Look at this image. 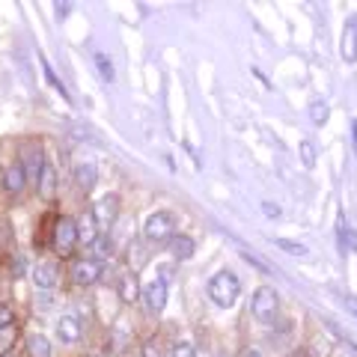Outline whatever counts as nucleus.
Listing matches in <instances>:
<instances>
[{"instance_id":"nucleus-8","label":"nucleus","mask_w":357,"mask_h":357,"mask_svg":"<svg viewBox=\"0 0 357 357\" xmlns=\"http://www.w3.org/2000/svg\"><path fill=\"white\" fill-rule=\"evenodd\" d=\"M340 54L345 63H357V15H351L342 27V42H340Z\"/></svg>"},{"instance_id":"nucleus-10","label":"nucleus","mask_w":357,"mask_h":357,"mask_svg":"<svg viewBox=\"0 0 357 357\" xmlns=\"http://www.w3.org/2000/svg\"><path fill=\"white\" fill-rule=\"evenodd\" d=\"M57 274H60V268H57V262L54 259H42V262H36V268H33V283H36L39 289H51L54 283H57Z\"/></svg>"},{"instance_id":"nucleus-33","label":"nucleus","mask_w":357,"mask_h":357,"mask_svg":"<svg viewBox=\"0 0 357 357\" xmlns=\"http://www.w3.org/2000/svg\"><path fill=\"white\" fill-rule=\"evenodd\" d=\"M238 357H262V354H259V351H256V349H244V351H241Z\"/></svg>"},{"instance_id":"nucleus-28","label":"nucleus","mask_w":357,"mask_h":357,"mask_svg":"<svg viewBox=\"0 0 357 357\" xmlns=\"http://www.w3.org/2000/svg\"><path fill=\"white\" fill-rule=\"evenodd\" d=\"M262 211H265L268 218H280V206H277V203H268V199L262 203Z\"/></svg>"},{"instance_id":"nucleus-32","label":"nucleus","mask_w":357,"mask_h":357,"mask_svg":"<svg viewBox=\"0 0 357 357\" xmlns=\"http://www.w3.org/2000/svg\"><path fill=\"white\" fill-rule=\"evenodd\" d=\"M57 15H60V18L69 15V3H57Z\"/></svg>"},{"instance_id":"nucleus-5","label":"nucleus","mask_w":357,"mask_h":357,"mask_svg":"<svg viewBox=\"0 0 357 357\" xmlns=\"http://www.w3.org/2000/svg\"><path fill=\"white\" fill-rule=\"evenodd\" d=\"M77 241H81L77 238V220L60 218L57 223H54V250H57L60 256H72Z\"/></svg>"},{"instance_id":"nucleus-30","label":"nucleus","mask_w":357,"mask_h":357,"mask_svg":"<svg viewBox=\"0 0 357 357\" xmlns=\"http://www.w3.org/2000/svg\"><path fill=\"white\" fill-rule=\"evenodd\" d=\"M143 357H158V349H155V342L143 345Z\"/></svg>"},{"instance_id":"nucleus-31","label":"nucleus","mask_w":357,"mask_h":357,"mask_svg":"<svg viewBox=\"0 0 357 357\" xmlns=\"http://www.w3.org/2000/svg\"><path fill=\"white\" fill-rule=\"evenodd\" d=\"M351 146H354V155H357V119H351Z\"/></svg>"},{"instance_id":"nucleus-22","label":"nucleus","mask_w":357,"mask_h":357,"mask_svg":"<svg viewBox=\"0 0 357 357\" xmlns=\"http://www.w3.org/2000/svg\"><path fill=\"white\" fill-rule=\"evenodd\" d=\"M298 152H301V164H304V167H316V143H312V140H301Z\"/></svg>"},{"instance_id":"nucleus-4","label":"nucleus","mask_w":357,"mask_h":357,"mask_svg":"<svg viewBox=\"0 0 357 357\" xmlns=\"http://www.w3.org/2000/svg\"><path fill=\"white\" fill-rule=\"evenodd\" d=\"M93 220H96V227L102 236H107L110 229H114V223L119 218V197L116 194H105V197H98L96 203H93Z\"/></svg>"},{"instance_id":"nucleus-34","label":"nucleus","mask_w":357,"mask_h":357,"mask_svg":"<svg viewBox=\"0 0 357 357\" xmlns=\"http://www.w3.org/2000/svg\"><path fill=\"white\" fill-rule=\"evenodd\" d=\"M0 357H15V351H6V354H0Z\"/></svg>"},{"instance_id":"nucleus-12","label":"nucleus","mask_w":357,"mask_h":357,"mask_svg":"<svg viewBox=\"0 0 357 357\" xmlns=\"http://www.w3.org/2000/svg\"><path fill=\"white\" fill-rule=\"evenodd\" d=\"M96 176H98V170H96V164H93V161H84V164H77V167H75V182H77V188H81L84 194L96 188Z\"/></svg>"},{"instance_id":"nucleus-24","label":"nucleus","mask_w":357,"mask_h":357,"mask_svg":"<svg viewBox=\"0 0 357 357\" xmlns=\"http://www.w3.org/2000/svg\"><path fill=\"white\" fill-rule=\"evenodd\" d=\"M93 248H96V256H98V259H110V253H114V241H110L107 236H98Z\"/></svg>"},{"instance_id":"nucleus-23","label":"nucleus","mask_w":357,"mask_h":357,"mask_svg":"<svg viewBox=\"0 0 357 357\" xmlns=\"http://www.w3.org/2000/svg\"><path fill=\"white\" fill-rule=\"evenodd\" d=\"M42 72H45V77H48V84H51L54 89H57V93H60L63 98H69V93H66V86L60 84V77L54 75V69H51V63H48V60H42Z\"/></svg>"},{"instance_id":"nucleus-27","label":"nucleus","mask_w":357,"mask_h":357,"mask_svg":"<svg viewBox=\"0 0 357 357\" xmlns=\"http://www.w3.org/2000/svg\"><path fill=\"white\" fill-rule=\"evenodd\" d=\"M241 256H244V262H250V265H256V268H259V271H268V265H265L262 259H256V256H253V253H248V250H241Z\"/></svg>"},{"instance_id":"nucleus-20","label":"nucleus","mask_w":357,"mask_h":357,"mask_svg":"<svg viewBox=\"0 0 357 357\" xmlns=\"http://www.w3.org/2000/svg\"><path fill=\"white\" fill-rule=\"evenodd\" d=\"M328 114H331V107H328L325 98H316V102L310 105V119L316 122V126H325V122H328Z\"/></svg>"},{"instance_id":"nucleus-18","label":"nucleus","mask_w":357,"mask_h":357,"mask_svg":"<svg viewBox=\"0 0 357 357\" xmlns=\"http://www.w3.org/2000/svg\"><path fill=\"white\" fill-rule=\"evenodd\" d=\"M27 349H30V357H51V342L42 333H33L27 340Z\"/></svg>"},{"instance_id":"nucleus-3","label":"nucleus","mask_w":357,"mask_h":357,"mask_svg":"<svg viewBox=\"0 0 357 357\" xmlns=\"http://www.w3.org/2000/svg\"><path fill=\"white\" fill-rule=\"evenodd\" d=\"M277 310H280V298H277V292L271 286H259L250 298V312L256 316V321H262V325H271Z\"/></svg>"},{"instance_id":"nucleus-26","label":"nucleus","mask_w":357,"mask_h":357,"mask_svg":"<svg viewBox=\"0 0 357 357\" xmlns=\"http://www.w3.org/2000/svg\"><path fill=\"white\" fill-rule=\"evenodd\" d=\"M9 325H13V310H9V307H0V331H6Z\"/></svg>"},{"instance_id":"nucleus-15","label":"nucleus","mask_w":357,"mask_h":357,"mask_svg":"<svg viewBox=\"0 0 357 357\" xmlns=\"http://www.w3.org/2000/svg\"><path fill=\"white\" fill-rule=\"evenodd\" d=\"M54 188H57V173H54V167L45 161V170L39 176V197L42 199H51L54 197Z\"/></svg>"},{"instance_id":"nucleus-16","label":"nucleus","mask_w":357,"mask_h":357,"mask_svg":"<svg viewBox=\"0 0 357 357\" xmlns=\"http://www.w3.org/2000/svg\"><path fill=\"white\" fill-rule=\"evenodd\" d=\"M77 238H81L84 244H96V238H98V227H96L93 215H84L81 220H77Z\"/></svg>"},{"instance_id":"nucleus-7","label":"nucleus","mask_w":357,"mask_h":357,"mask_svg":"<svg viewBox=\"0 0 357 357\" xmlns=\"http://www.w3.org/2000/svg\"><path fill=\"white\" fill-rule=\"evenodd\" d=\"M98 277H102V265H98L96 259H77L72 265V280L77 286H93Z\"/></svg>"},{"instance_id":"nucleus-2","label":"nucleus","mask_w":357,"mask_h":357,"mask_svg":"<svg viewBox=\"0 0 357 357\" xmlns=\"http://www.w3.org/2000/svg\"><path fill=\"white\" fill-rule=\"evenodd\" d=\"M176 236V218L170 211H152L143 223V238L149 244H161V241H173Z\"/></svg>"},{"instance_id":"nucleus-14","label":"nucleus","mask_w":357,"mask_h":357,"mask_svg":"<svg viewBox=\"0 0 357 357\" xmlns=\"http://www.w3.org/2000/svg\"><path fill=\"white\" fill-rule=\"evenodd\" d=\"M170 250H173V259H178V262H188V259H191V256H194L197 244H194V238H191V236H173Z\"/></svg>"},{"instance_id":"nucleus-11","label":"nucleus","mask_w":357,"mask_h":357,"mask_svg":"<svg viewBox=\"0 0 357 357\" xmlns=\"http://www.w3.org/2000/svg\"><path fill=\"white\" fill-rule=\"evenodd\" d=\"M57 337L66 345L77 342V340H81V321H77L75 316H60V321H57Z\"/></svg>"},{"instance_id":"nucleus-29","label":"nucleus","mask_w":357,"mask_h":357,"mask_svg":"<svg viewBox=\"0 0 357 357\" xmlns=\"http://www.w3.org/2000/svg\"><path fill=\"white\" fill-rule=\"evenodd\" d=\"M345 307H349V312L357 319V298H354V295H345Z\"/></svg>"},{"instance_id":"nucleus-9","label":"nucleus","mask_w":357,"mask_h":357,"mask_svg":"<svg viewBox=\"0 0 357 357\" xmlns=\"http://www.w3.org/2000/svg\"><path fill=\"white\" fill-rule=\"evenodd\" d=\"M27 182H30V178H27V170H24V164H21V161L9 164L6 170H3V188H6L9 194H21Z\"/></svg>"},{"instance_id":"nucleus-25","label":"nucleus","mask_w":357,"mask_h":357,"mask_svg":"<svg viewBox=\"0 0 357 357\" xmlns=\"http://www.w3.org/2000/svg\"><path fill=\"white\" fill-rule=\"evenodd\" d=\"M170 357H197V354H194V345L191 342H176V349H173Z\"/></svg>"},{"instance_id":"nucleus-6","label":"nucleus","mask_w":357,"mask_h":357,"mask_svg":"<svg viewBox=\"0 0 357 357\" xmlns=\"http://www.w3.org/2000/svg\"><path fill=\"white\" fill-rule=\"evenodd\" d=\"M143 304H146V310L152 312V316H158V312L167 307V280H161V277H155L152 283L143 286Z\"/></svg>"},{"instance_id":"nucleus-17","label":"nucleus","mask_w":357,"mask_h":357,"mask_svg":"<svg viewBox=\"0 0 357 357\" xmlns=\"http://www.w3.org/2000/svg\"><path fill=\"white\" fill-rule=\"evenodd\" d=\"M93 63H96L98 75H102V81H105V84H114V63H110L107 54H105V51H96V54H93Z\"/></svg>"},{"instance_id":"nucleus-1","label":"nucleus","mask_w":357,"mask_h":357,"mask_svg":"<svg viewBox=\"0 0 357 357\" xmlns=\"http://www.w3.org/2000/svg\"><path fill=\"white\" fill-rule=\"evenodd\" d=\"M238 295H241V283H238V277L232 274V271H220V274H215L208 280V298H211V304L229 310L238 301Z\"/></svg>"},{"instance_id":"nucleus-21","label":"nucleus","mask_w":357,"mask_h":357,"mask_svg":"<svg viewBox=\"0 0 357 357\" xmlns=\"http://www.w3.org/2000/svg\"><path fill=\"white\" fill-rule=\"evenodd\" d=\"M274 244L280 250H286L289 256H301V259H304V256L310 253V248L307 244H301V241H289V238H274Z\"/></svg>"},{"instance_id":"nucleus-13","label":"nucleus","mask_w":357,"mask_h":357,"mask_svg":"<svg viewBox=\"0 0 357 357\" xmlns=\"http://www.w3.org/2000/svg\"><path fill=\"white\" fill-rule=\"evenodd\" d=\"M143 289L137 286V274H122L119 277V298L126 301V304H134V301H140Z\"/></svg>"},{"instance_id":"nucleus-19","label":"nucleus","mask_w":357,"mask_h":357,"mask_svg":"<svg viewBox=\"0 0 357 357\" xmlns=\"http://www.w3.org/2000/svg\"><path fill=\"white\" fill-rule=\"evenodd\" d=\"M27 178H33V182H39V176H42V170H45V158H42V152L39 149H33L30 152V158H27Z\"/></svg>"}]
</instances>
